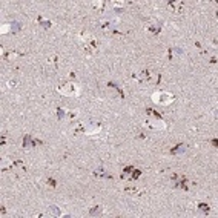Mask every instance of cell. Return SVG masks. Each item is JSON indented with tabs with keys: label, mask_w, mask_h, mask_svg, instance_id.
<instances>
[{
	"label": "cell",
	"mask_w": 218,
	"mask_h": 218,
	"mask_svg": "<svg viewBox=\"0 0 218 218\" xmlns=\"http://www.w3.org/2000/svg\"><path fill=\"white\" fill-rule=\"evenodd\" d=\"M160 79V74L152 71H141L137 74H132V80H135L137 83H158Z\"/></svg>",
	"instance_id": "6da1fadb"
},
{
	"label": "cell",
	"mask_w": 218,
	"mask_h": 218,
	"mask_svg": "<svg viewBox=\"0 0 218 218\" xmlns=\"http://www.w3.org/2000/svg\"><path fill=\"white\" fill-rule=\"evenodd\" d=\"M175 100V95L167 91H157L152 94V101L157 104H171Z\"/></svg>",
	"instance_id": "7a4b0ae2"
},
{
	"label": "cell",
	"mask_w": 218,
	"mask_h": 218,
	"mask_svg": "<svg viewBox=\"0 0 218 218\" xmlns=\"http://www.w3.org/2000/svg\"><path fill=\"white\" fill-rule=\"evenodd\" d=\"M57 91L62 95H66V97H72V95H79L80 94V88L76 83H65L63 86H58Z\"/></svg>",
	"instance_id": "3957f363"
},
{
	"label": "cell",
	"mask_w": 218,
	"mask_h": 218,
	"mask_svg": "<svg viewBox=\"0 0 218 218\" xmlns=\"http://www.w3.org/2000/svg\"><path fill=\"white\" fill-rule=\"evenodd\" d=\"M140 171L138 169H134V167H126L125 171H123V174H121V178L123 180H129V181H134V180H137L138 177H140Z\"/></svg>",
	"instance_id": "277c9868"
},
{
	"label": "cell",
	"mask_w": 218,
	"mask_h": 218,
	"mask_svg": "<svg viewBox=\"0 0 218 218\" xmlns=\"http://www.w3.org/2000/svg\"><path fill=\"white\" fill-rule=\"evenodd\" d=\"M146 125H148L151 129H164V128H166V123L163 121V118H161V117L148 118V120H146Z\"/></svg>",
	"instance_id": "5b68a950"
},
{
	"label": "cell",
	"mask_w": 218,
	"mask_h": 218,
	"mask_svg": "<svg viewBox=\"0 0 218 218\" xmlns=\"http://www.w3.org/2000/svg\"><path fill=\"white\" fill-rule=\"evenodd\" d=\"M169 8H171L175 14H180V12H183L185 3H183V2H171V3H169Z\"/></svg>",
	"instance_id": "8992f818"
},
{
	"label": "cell",
	"mask_w": 218,
	"mask_h": 218,
	"mask_svg": "<svg viewBox=\"0 0 218 218\" xmlns=\"http://www.w3.org/2000/svg\"><path fill=\"white\" fill-rule=\"evenodd\" d=\"M146 31L151 32V34H154V35H157V34L161 31V26H160L158 23H148V25H146Z\"/></svg>",
	"instance_id": "52a82bcc"
},
{
	"label": "cell",
	"mask_w": 218,
	"mask_h": 218,
	"mask_svg": "<svg viewBox=\"0 0 218 218\" xmlns=\"http://www.w3.org/2000/svg\"><path fill=\"white\" fill-rule=\"evenodd\" d=\"M17 32L19 31V23L17 22H12V23H9V25H6V26H3L2 28V32Z\"/></svg>",
	"instance_id": "ba28073f"
},
{
	"label": "cell",
	"mask_w": 218,
	"mask_h": 218,
	"mask_svg": "<svg viewBox=\"0 0 218 218\" xmlns=\"http://www.w3.org/2000/svg\"><path fill=\"white\" fill-rule=\"evenodd\" d=\"M101 131V125L98 123V125H95V123H92L91 125V128L89 129H86V134H89V135H95V134H98Z\"/></svg>",
	"instance_id": "9c48e42d"
},
{
	"label": "cell",
	"mask_w": 218,
	"mask_h": 218,
	"mask_svg": "<svg viewBox=\"0 0 218 218\" xmlns=\"http://www.w3.org/2000/svg\"><path fill=\"white\" fill-rule=\"evenodd\" d=\"M20 57H23V54L17 52V51H9L6 54V60H16V58H20Z\"/></svg>",
	"instance_id": "30bf717a"
},
{
	"label": "cell",
	"mask_w": 218,
	"mask_h": 218,
	"mask_svg": "<svg viewBox=\"0 0 218 218\" xmlns=\"http://www.w3.org/2000/svg\"><path fill=\"white\" fill-rule=\"evenodd\" d=\"M125 192L129 194V195H138V194H141V191H138L135 186H128V188L125 189Z\"/></svg>",
	"instance_id": "8fae6325"
},
{
	"label": "cell",
	"mask_w": 218,
	"mask_h": 218,
	"mask_svg": "<svg viewBox=\"0 0 218 218\" xmlns=\"http://www.w3.org/2000/svg\"><path fill=\"white\" fill-rule=\"evenodd\" d=\"M57 60H58V57H57V55H51V57L48 58V62H46V63H48V65H52L54 68H57Z\"/></svg>",
	"instance_id": "7c38bea8"
},
{
	"label": "cell",
	"mask_w": 218,
	"mask_h": 218,
	"mask_svg": "<svg viewBox=\"0 0 218 218\" xmlns=\"http://www.w3.org/2000/svg\"><path fill=\"white\" fill-rule=\"evenodd\" d=\"M171 152H172V154H180V152H185V144H178L177 148L171 149Z\"/></svg>",
	"instance_id": "4fadbf2b"
},
{
	"label": "cell",
	"mask_w": 218,
	"mask_h": 218,
	"mask_svg": "<svg viewBox=\"0 0 218 218\" xmlns=\"http://www.w3.org/2000/svg\"><path fill=\"white\" fill-rule=\"evenodd\" d=\"M74 132H76V135H80V134H85V132H86V128H85L83 125H79V126L76 128V131H74Z\"/></svg>",
	"instance_id": "5bb4252c"
},
{
	"label": "cell",
	"mask_w": 218,
	"mask_h": 218,
	"mask_svg": "<svg viewBox=\"0 0 218 218\" xmlns=\"http://www.w3.org/2000/svg\"><path fill=\"white\" fill-rule=\"evenodd\" d=\"M92 6H94L95 9L103 11V8H104V2H94V3H92Z\"/></svg>",
	"instance_id": "9a60e30c"
},
{
	"label": "cell",
	"mask_w": 218,
	"mask_h": 218,
	"mask_svg": "<svg viewBox=\"0 0 218 218\" xmlns=\"http://www.w3.org/2000/svg\"><path fill=\"white\" fill-rule=\"evenodd\" d=\"M95 175H97V177H106V178H111V175L104 174V171H103V169H98V171H95Z\"/></svg>",
	"instance_id": "2e32d148"
},
{
	"label": "cell",
	"mask_w": 218,
	"mask_h": 218,
	"mask_svg": "<svg viewBox=\"0 0 218 218\" xmlns=\"http://www.w3.org/2000/svg\"><path fill=\"white\" fill-rule=\"evenodd\" d=\"M39 20H40V25H42L43 28H49V26H51V22H49V20H42V19H39Z\"/></svg>",
	"instance_id": "e0dca14e"
},
{
	"label": "cell",
	"mask_w": 218,
	"mask_h": 218,
	"mask_svg": "<svg viewBox=\"0 0 218 218\" xmlns=\"http://www.w3.org/2000/svg\"><path fill=\"white\" fill-rule=\"evenodd\" d=\"M57 117H58L60 120L65 117V109H60V107H58V111H57Z\"/></svg>",
	"instance_id": "ac0fdd59"
},
{
	"label": "cell",
	"mask_w": 218,
	"mask_h": 218,
	"mask_svg": "<svg viewBox=\"0 0 218 218\" xmlns=\"http://www.w3.org/2000/svg\"><path fill=\"white\" fill-rule=\"evenodd\" d=\"M200 209H201L203 212H209V207H207L206 204H200Z\"/></svg>",
	"instance_id": "d6986e66"
},
{
	"label": "cell",
	"mask_w": 218,
	"mask_h": 218,
	"mask_svg": "<svg viewBox=\"0 0 218 218\" xmlns=\"http://www.w3.org/2000/svg\"><path fill=\"white\" fill-rule=\"evenodd\" d=\"M16 86V82H8V88H14Z\"/></svg>",
	"instance_id": "ffe728a7"
}]
</instances>
